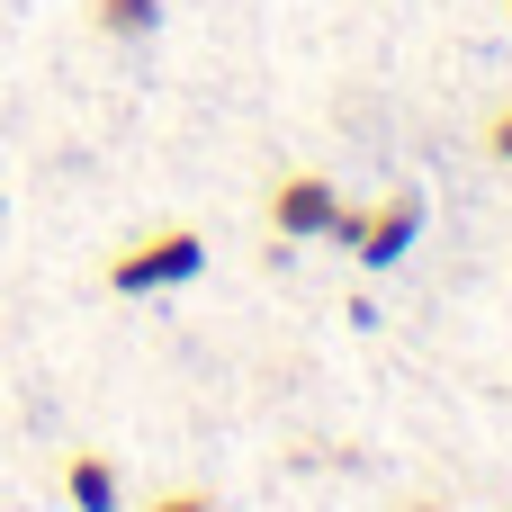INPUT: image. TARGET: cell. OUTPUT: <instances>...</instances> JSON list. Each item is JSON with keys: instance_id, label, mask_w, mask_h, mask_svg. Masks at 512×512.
<instances>
[{"instance_id": "obj_6", "label": "cell", "mask_w": 512, "mask_h": 512, "mask_svg": "<svg viewBox=\"0 0 512 512\" xmlns=\"http://www.w3.org/2000/svg\"><path fill=\"white\" fill-rule=\"evenodd\" d=\"M486 153H495V162H512V108H495V117H486Z\"/></svg>"}, {"instance_id": "obj_8", "label": "cell", "mask_w": 512, "mask_h": 512, "mask_svg": "<svg viewBox=\"0 0 512 512\" xmlns=\"http://www.w3.org/2000/svg\"><path fill=\"white\" fill-rule=\"evenodd\" d=\"M405 512H441V504H405Z\"/></svg>"}, {"instance_id": "obj_2", "label": "cell", "mask_w": 512, "mask_h": 512, "mask_svg": "<svg viewBox=\"0 0 512 512\" xmlns=\"http://www.w3.org/2000/svg\"><path fill=\"white\" fill-rule=\"evenodd\" d=\"M369 270H387V261H405L414 252V234H423V198L414 189H396V198H378V207H342V225H333Z\"/></svg>"}, {"instance_id": "obj_3", "label": "cell", "mask_w": 512, "mask_h": 512, "mask_svg": "<svg viewBox=\"0 0 512 512\" xmlns=\"http://www.w3.org/2000/svg\"><path fill=\"white\" fill-rule=\"evenodd\" d=\"M270 225H279V243H315V234L342 225V189H333L324 171H288V180L270 189Z\"/></svg>"}, {"instance_id": "obj_7", "label": "cell", "mask_w": 512, "mask_h": 512, "mask_svg": "<svg viewBox=\"0 0 512 512\" xmlns=\"http://www.w3.org/2000/svg\"><path fill=\"white\" fill-rule=\"evenodd\" d=\"M144 512H216V504H207V495H153Z\"/></svg>"}, {"instance_id": "obj_4", "label": "cell", "mask_w": 512, "mask_h": 512, "mask_svg": "<svg viewBox=\"0 0 512 512\" xmlns=\"http://www.w3.org/2000/svg\"><path fill=\"white\" fill-rule=\"evenodd\" d=\"M63 495H72L81 512H117V459L72 450V459H63Z\"/></svg>"}, {"instance_id": "obj_5", "label": "cell", "mask_w": 512, "mask_h": 512, "mask_svg": "<svg viewBox=\"0 0 512 512\" xmlns=\"http://www.w3.org/2000/svg\"><path fill=\"white\" fill-rule=\"evenodd\" d=\"M90 27H99V36H117V45H135V36H153V27H162V0H90Z\"/></svg>"}, {"instance_id": "obj_1", "label": "cell", "mask_w": 512, "mask_h": 512, "mask_svg": "<svg viewBox=\"0 0 512 512\" xmlns=\"http://www.w3.org/2000/svg\"><path fill=\"white\" fill-rule=\"evenodd\" d=\"M198 270H207V234L198 225H153V234H135L108 261V288L117 297H153V288H189Z\"/></svg>"}]
</instances>
